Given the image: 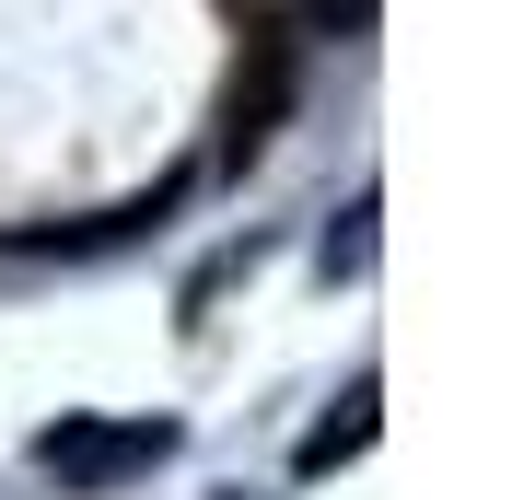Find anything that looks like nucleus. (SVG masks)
Returning a JSON list of instances; mask_svg holds the SVG:
<instances>
[{
	"label": "nucleus",
	"instance_id": "nucleus-1",
	"mask_svg": "<svg viewBox=\"0 0 512 500\" xmlns=\"http://www.w3.org/2000/svg\"><path fill=\"white\" fill-rule=\"evenodd\" d=\"M163 454V431H47V466H140Z\"/></svg>",
	"mask_w": 512,
	"mask_h": 500
}]
</instances>
